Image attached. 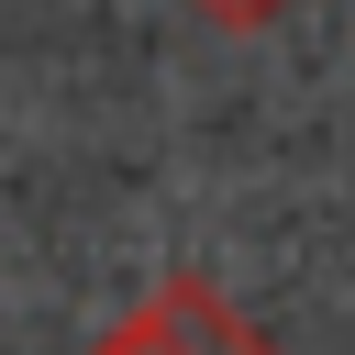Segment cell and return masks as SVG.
Segmentation results:
<instances>
[{
    "instance_id": "1",
    "label": "cell",
    "mask_w": 355,
    "mask_h": 355,
    "mask_svg": "<svg viewBox=\"0 0 355 355\" xmlns=\"http://www.w3.org/2000/svg\"><path fill=\"white\" fill-rule=\"evenodd\" d=\"M100 355H277V344H255V333H244L200 277H166V288H155V300L100 344Z\"/></svg>"
},
{
    "instance_id": "2",
    "label": "cell",
    "mask_w": 355,
    "mask_h": 355,
    "mask_svg": "<svg viewBox=\"0 0 355 355\" xmlns=\"http://www.w3.org/2000/svg\"><path fill=\"white\" fill-rule=\"evenodd\" d=\"M189 11H200V22H222V33H266L288 0H189Z\"/></svg>"
}]
</instances>
